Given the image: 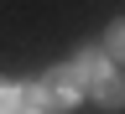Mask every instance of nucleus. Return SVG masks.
<instances>
[{
    "mask_svg": "<svg viewBox=\"0 0 125 114\" xmlns=\"http://www.w3.org/2000/svg\"><path fill=\"white\" fill-rule=\"evenodd\" d=\"M78 93H83V78L73 68H52V73H42L37 83H31V93H21V99L31 109H42V114H62V109L78 104Z\"/></svg>",
    "mask_w": 125,
    "mask_h": 114,
    "instance_id": "obj_1",
    "label": "nucleus"
},
{
    "mask_svg": "<svg viewBox=\"0 0 125 114\" xmlns=\"http://www.w3.org/2000/svg\"><path fill=\"white\" fill-rule=\"evenodd\" d=\"M94 88H99V99L115 109L120 104V73H104V78H94Z\"/></svg>",
    "mask_w": 125,
    "mask_h": 114,
    "instance_id": "obj_2",
    "label": "nucleus"
},
{
    "mask_svg": "<svg viewBox=\"0 0 125 114\" xmlns=\"http://www.w3.org/2000/svg\"><path fill=\"white\" fill-rule=\"evenodd\" d=\"M21 88H16V83H0V114H21Z\"/></svg>",
    "mask_w": 125,
    "mask_h": 114,
    "instance_id": "obj_3",
    "label": "nucleus"
},
{
    "mask_svg": "<svg viewBox=\"0 0 125 114\" xmlns=\"http://www.w3.org/2000/svg\"><path fill=\"white\" fill-rule=\"evenodd\" d=\"M31 114H42V109H31Z\"/></svg>",
    "mask_w": 125,
    "mask_h": 114,
    "instance_id": "obj_4",
    "label": "nucleus"
}]
</instances>
